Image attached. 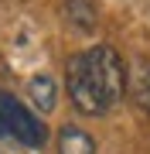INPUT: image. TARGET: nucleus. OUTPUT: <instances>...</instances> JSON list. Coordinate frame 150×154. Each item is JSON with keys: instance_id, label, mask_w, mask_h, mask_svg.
Masks as SVG:
<instances>
[{"instance_id": "1", "label": "nucleus", "mask_w": 150, "mask_h": 154, "mask_svg": "<svg viewBox=\"0 0 150 154\" xmlns=\"http://www.w3.org/2000/svg\"><path fill=\"white\" fill-rule=\"evenodd\" d=\"M68 99L85 116H106L126 93V65L113 45L78 51L65 65Z\"/></svg>"}, {"instance_id": "2", "label": "nucleus", "mask_w": 150, "mask_h": 154, "mask_svg": "<svg viewBox=\"0 0 150 154\" xmlns=\"http://www.w3.org/2000/svg\"><path fill=\"white\" fill-rule=\"evenodd\" d=\"M0 134L14 137L24 147H45V140H48L45 120L34 116L31 110H24L21 99L10 93H0Z\"/></svg>"}, {"instance_id": "3", "label": "nucleus", "mask_w": 150, "mask_h": 154, "mask_svg": "<svg viewBox=\"0 0 150 154\" xmlns=\"http://www.w3.org/2000/svg\"><path fill=\"white\" fill-rule=\"evenodd\" d=\"M58 154H96V140L89 130L65 123L58 130Z\"/></svg>"}, {"instance_id": "4", "label": "nucleus", "mask_w": 150, "mask_h": 154, "mask_svg": "<svg viewBox=\"0 0 150 154\" xmlns=\"http://www.w3.org/2000/svg\"><path fill=\"white\" fill-rule=\"evenodd\" d=\"M61 11H65V21L72 24L75 31H96V21H99V14H96V0H65L61 4Z\"/></svg>"}, {"instance_id": "5", "label": "nucleus", "mask_w": 150, "mask_h": 154, "mask_svg": "<svg viewBox=\"0 0 150 154\" xmlns=\"http://www.w3.org/2000/svg\"><path fill=\"white\" fill-rule=\"evenodd\" d=\"M126 89L133 93V103L143 113H150V58H140L133 65V75H126Z\"/></svg>"}, {"instance_id": "6", "label": "nucleus", "mask_w": 150, "mask_h": 154, "mask_svg": "<svg viewBox=\"0 0 150 154\" xmlns=\"http://www.w3.org/2000/svg\"><path fill=\"white\" fill-rule=\"evenodd\" d=\"M28 93H31L34 110H41V113H51V110H55L58 86H55V79H51V75H34L31 82H28Z\"/></svg>"}]
</instances>
